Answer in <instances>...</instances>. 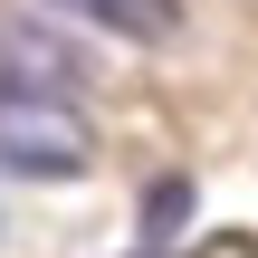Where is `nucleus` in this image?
Returning <instances> with one entry per match:
<instances>
[{"instance_id":"7ed1b4c3","label":"nucleus","mask_w":258,"mask_h":258,"mask_svg":"<svg viewBox=\"0 0 258 258\" xmlns=\"http://www.w3.org/2000/svg\"><path fill=\"white\" fill-rule=\"evenodd\" d=\"M48 19H86L105 38H134V48H163L182 29V0H38Z\"/></svg>"},{"instance_id":"f03ea898","label":"nucleus","mask_w":258,"mask_h":258,"mask_svg":"<svg viewBox=\"0 0 258 258\" xmlns=\"http://www.w3.org/2000/svg\"><path fill=\"white\" fill-rule=\"evenodd\" d=\"M0 96H86V48L67 29H48L38 10H0Z\"/></svg>"},{"instance_id":"f257e3e1","label":"nucleus","mask_w":258,"mask_h":258,"mask_svg":"<svg viewBox=\"0 0 258 258\" xmlns=\"http://www.w3.org/2000/svg\"><path fill=\"white\" fill-rule=\"evenodd\" d=\"M96 134L57 96H0V182H86Z\"/></svg>"}]
</instances>
